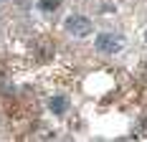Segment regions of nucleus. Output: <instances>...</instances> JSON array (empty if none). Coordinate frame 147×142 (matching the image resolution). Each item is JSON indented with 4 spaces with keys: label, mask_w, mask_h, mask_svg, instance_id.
<instances>
[{
    "label": "nucleus",
    "mask_w": 147,
    "mask_h": 142,
    "mask_svg": "<svg viewBox=\"0 0 147 142\" xmlns=\"http://www.w3.org/2000/svg\"><path fill=\"white\" fill-rule=\"evenodd\" d=\"M96 48H99L102 53H114V51L122 48V41L114 38L112 33H99V36H96Z\"/></svg>",
    "instance_id": "nucleus-2"
},
{
    "label": "nucleus",
    "mask_w": 147,
    "mask_h": 142,
    "mask_svg": "<svg viewBox=\"0 0 147 142\" xmlns=\"http://www.w3.org/2000/svg\"><path fill=\"white\" fill-rule=\"evenodd\" d=\"M51 109H53L56 114H61L63 109H66V99H63V97H53V99H51Z\"/></svg>",
    "instance_id": "nucleus-3"
},
{
    "label": "nucleus",
    "mask_w": 147,
    "mask_h": 142,
    "mask_svg": "<svg viewBox=\"0 0 147 142\" xmlns=\"http://www.w3.org/2000/svg\"><path fill=\"white\" fill-rule=\"evenodd\" d=\"M66 30L74 33V36H89L91 33V20L84 18V15H71V18H66Z\"/></svg>",
    "instance_id": "nucleus-1"
}]
</instances>
